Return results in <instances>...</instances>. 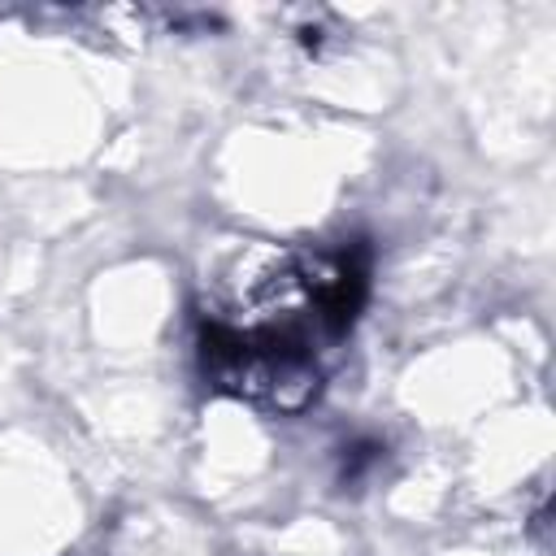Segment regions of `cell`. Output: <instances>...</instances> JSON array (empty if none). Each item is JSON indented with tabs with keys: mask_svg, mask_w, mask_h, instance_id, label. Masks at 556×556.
Returning a JSON list of instances; mask_svg holds the SVG:
<instances>
[{
	"mask_svg": "<svg viewBox=\"0 0 556 556\" xmlns=\"http://www.w3.org/2000/svg\"><path fill=\"white\" fill-rule=\"evenodd\" d=\"M200 374L208 391L243 400L261 413H304L321 395V361L317 348L248 334L222 321H200L195 339Z\"/></svg>",
	"mask_w": 556,
	"mask_h": 556,
	"instance_id": "obj_1",
	"label": "cell"
},
{
	"mask_svg": "<svg viewBox=\"0 0 556 556\" xmlns=\"http://www.w3.org/2000/svg\"><path fill=\"white\" fill-rule=\"evenodd\" d=\"M378 456H382V443H352V447H343L339 482H343V486H348V482H361V478L378 465Z\"/></svg>",
	"mask_w": 556,
	"mask_h": 556,
	"instance_id": "obj_2",
	"label": "cell"
}]
</instances>
